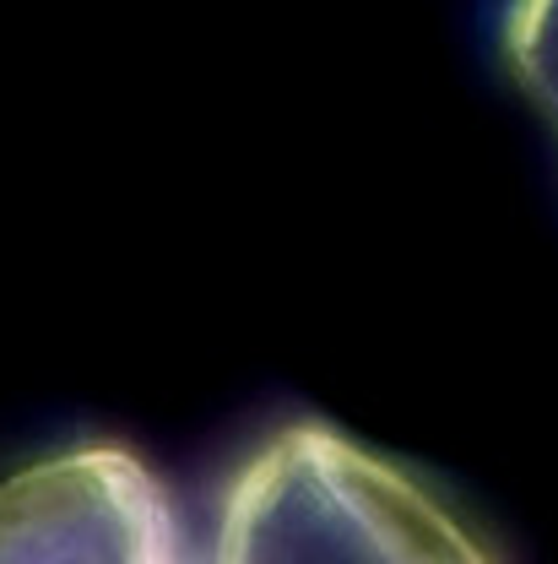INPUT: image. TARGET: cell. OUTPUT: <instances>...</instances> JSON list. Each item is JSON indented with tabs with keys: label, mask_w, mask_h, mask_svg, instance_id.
I'll use <instances>...</instances> for the list:
<instances>
[{
	"label": "cell",
	"mask_w": 558,
	"mask_h": 564,
	"mask_svg": "<svg viewBox=\"0 0 558 564\" xmlns=\"http://www.w3.org/2000/svg\"><path fill=\"white\" fill-rule=\"evenodd\" d=\"M211 564H489L413 484L320 423H293L233 478Z\"/></svg>",
	"instance_id": "1"
},
{
	"label": "cell",
	"mask_w": 558,
	"mask_h": 564,
	"mask_svg": "<svg viewBox=\"0 0 558 564\" xmlns=\"http://www.w3.org/2000/svg\"><path fill=\"white\" fill-rule=\"evenodd\" d=\"M0 564H179V538L136 456L87 445L0 478Z\"/></svg>",
	"instance_id": "2"
}]
</instances>
